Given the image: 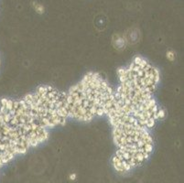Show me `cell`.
<instances>
[{
	"mask_svg": "<svg viewBox=\"0 0 184 183\" xmlns=\"http://www.w3.org/2000/svg\"><path fill=\"white\" fill-rule=\"evenodd\" d=\"M119 84L114 90V105L142 127L150 129L165 116L153 94L159 82V72L147 60L136 57L118 70Z\"/></svg>",
	"mask_w": 184,
	"mask_h": 183,
	"instance_id": "1",
	"label": "cell"
},
{
	"mask_svg": "<svg viewBox=\"0 0 184 183\" xmlns=\"http://www.w3.org/2000/svg\"><path fill=\"white\" fill-rule=\"evenodd\" d=\"M106 115L113 127L114 142L117 148L113 158L115 170L127 172L142 165L153 151L149 129L123 113L114 102Z\"/></svg>",
	"mask_w": 184,
	"mask_h": 183,
	"instance_id": "2",
	"label": "cell"
},
{
	"mask_svg": "<svg viewBox=\"0 0 184 183\" xmlns=\"http://www.w3.org/2000/svg\"><path fill=\"white\" fill-rule=\"evenodd\" d=\"M114 97V90L97 72H89L66 93L69 117L83 122L106 114Z\"/></svg>",
	"mask_w": 184,
	"mask_h": 183,
	"instance_id": "3",
	"label": "cell"
},
{
	"mask_svg": "<svg viewBox=\"0 0 184 183\" xmlns=\"http://www.w3.org/2000/svg\"><path fill=\"white\" fill-rule=\"evenodd\" d=\"M0 119L24 153L48 139L49 130L37 120L22 99H3Z\"/></svg>",
	"mask_w": 184,
	"mask_h": 183,
	"instance_id": "4",
	"label": "cell"
},
{
	"mask_svg": "<svg viewBox=\"0 0 184 183\" xmlns=\"http://www.w3.org/2000/svg\"><path fill=\"white\" fill-rule=\"evenodd\" d=\"M22 100L37 120L48 130L62 126L69 118L66 93L50 85L38 87Z\"/></svg>",
	"mask_w": 184,
	"mask_h": 183,
	"instance_id": "5",
	"label": "cell"
},
{
	"mask_svg": "<svg viewBox=\"0 0 184 183\" xmlns=\"http://www.w3.org/2000/svg\"><path fill=\"white\" fill-rule=\"evenodd\" d=\"M21 154H24L23 151L4 122L0 119V168Z\"/></svg>",
	"mask_w": 184,
	"mask_h": 183,
	"instance_id": "6",
	"label": "cell"
},
{
	"mask_svg": "<svg viewBox=\"0 0 184 183\" xmlns=\"http://www.w3.org/2000/svg\"><path fill=\"white\" fill-rule=\"evenodd\" d=\"M33 7H34V9L36 10V12H37V13H39V14H43V13H44L45 8H44V7H43L41 4H39V3H33Z\"/></svg>",
	"mask_w": 184,
	"mask_h": 183,
	"instance_id": "7",
	"label": "cell"
},
{
	"mask_svg": "<svg viewBox=\"0 0 184 183\" xmlns=\"http://www.w3.org/2000/svg\"><path fill=\"white\" fill-rule=\"evenodd\" d=\"M166 58L169 61H174L175 59H176V53L173 51H168L166 52Z\"/></svg>",
	"mask_w": 184,
	"mask_h": 183,
	"instance_id": "8",
	"label": "cell"
}]
</instances>
